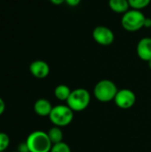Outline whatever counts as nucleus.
I'll return each instance as SVG.
<instances>
[{
  "label": "nucleus",
  "mask_w": 151,
  "mask_h": 152,
  "mask_svg": "<svg viewBox=\"0 0 151 152\" xmlns=\"http://www.w3.org/2000/svg\"><path fill=\"white\" fill-rule=\"evenodd\" d=\"M71 94V90L66 85H59L54 89V96L59 101H66L69 99Z\"/></svg>",
  "instance_id": "nucleus-12"
},
{
  "label": "nucleus",
  "mask_w": 151,
  "mask_h": 152,
  "mask_svg": "<svg viewBox=\"0 0 151 152\" xmlns=\"http://www.w3.org/2000/svg\"><path fill=\"white\" fill-rule=\"evenodd\" d=\"M50 152H71L69 146L66 142H59L56 144H53L52 146V149Z\"/></svg>",
  "instance_id": "nucleus-15"
},
{
  "label": "nucleus",
  "mask_w": 151,
  "mask_h": 152,
  "mask_svg": "<svg viewBox=\"0 0 151 152\" xmlns=\"http://www.w3.org/2000/svg\"><path fill=\"white\" fill-rule=\"evenodd\" d=\"M109 6L114 12L123 14L130 8L128 0H109Z\"/></svg>",
  "instance_id": "nucleus-11"
},
{
  "label": "nucleus",
  "mask_w": 151,
  "mask_h": 152,
  "mask_svg": "<svg viewBox=\"0 0 151 152\" xmlns=\"http://www.w3.org/2000/svg\"><path fill=\"white\" fill-rule=\"evenodd\" d=\"M114 102L118 108L122 110H127L135 104L136 95L132 90L125 88L117 92Z\"/></svg>",
  "instance_id": "nucleus-7"
},
{
  "label": "nucleus",
  "mask_w": 151,
  "mask_h": 152,
  "mask_svg": "<svg viewBox=\"0 0 151 152\" xmlns=\"http://www.w3.org/2000/svg\"><path fill=\"white\" fill-rule=\"evenodd\" d=\"M47 134L49 136L50 141L52 142L53 145L61 142L62 139H63V133L61 129V127L59 126H53L52 128H50L47 132Z\"/></svg>",
  "instance_id": "nucleus-13"
},
{
  "label": "nucleus",
  "mask_w": 151,
  "mask_h": 152,
  "mask_svg": "<svg viewBox=\"0 0 151 152\" xmlns=\"http://www.w3.org/2000/svg\"><path fill=\"white\" fill-rule=\"evenodd\" d=\"M150 2L151 0H128L130 8L139 11L146 8L150 4Z\"/></svg>",
  "instance_id": "nucleus-14"
},
{
  "label": "nucleus",
  "mask_w": 151,
  "mask_h": 152,
  "mask_svg": "<svg viewBox=\"0 0 151 152\" xmlns=\"http://www.w3.org/2000/svg\"><path fill=\"white\" fill-rule=\"evenodd\" d=\"M25 142L29 152H50L53 146L47 133L40 130L30 133Z\"/></svg>",
  "instance_id": "nucleus-1"
},
{
  "label": "nucleus",
  "mask_w": 151,
  "mask_h": 152,
  "mask_svg": "<svg viewBox=\"0 0 151 152\" xmlns=\"http://www.w3.org/2000/svg\"><path fill=\"white\" fill-rule=\"evenodd\" d=\"M81 0H65V3L69 6H77L80 4Z\"/></svg>",
  "instance_id": "nucleus-18"
},
{
  "label": "nucleus",
  "mask_w": 151,
  "mask_h": 152,
  "mask_svg": "<svg viewBox=\"0 0 151 152\" xmlns=\"http://www.w3.org/2000/svg\"><path fill=\"white\" fill-rule=\"evenodd\" d=\"M50 2L55 5H60L63 3H65V0H50Z\"/></svg>",
  "instance_id": "nucleus-21"
},
{
  "label": "nucleus",
  "mask_w": 151,
  "mask_h": 152,
  "mask_svg": "<svg viewBox=\"0 0 151 152\" xmlns=\"http://www.w3.org/2000/svg\"><path fill=\"white\" fill-rule=\"evenodd\" d=\"M91 95L85 88H77L71 91V94L67 100V105L76 112L85 110L90 104Z\"/></svg>",
  "instance_id": "nucleus-4"
},
{
  "label": "nucleus",
  "mask_w": 151,
  "mask_h": 152,
  "mask_svg": "<svg viewBox=\"0 0 151 152\" xmlns=\"http://www.w3.org/2000/svg\"><path fill=\"white\" fill-rule=\"evenodd\" d=\"M93 40L101 45H110L115 40V34L109 27L97 26L93 30Z\"/></svg>",
  "instance_id": "nucleus-6"
},
{
  "label": "nucleus",
  "mask_w": 151,
  "mask_h": 152,
  "mask_svg": "<svg viewBox=\"0 0 151 152\" xmlns=\"http://www.w3.org/2000/svg\"><path fill=\"white\" fill-rule=\"evenodd\" d=\"M10 145V138L5 133L0 132V152H4Z\"/></svg>",
  "instance_id": "nucleus-16"
},
{
  "label": "nucleus",
  "mask_w": 151,
  "mask_h": 152,
  "mask_svg": "<svg viewBox=\"0 0 151 152\" xmlns=\"http://www.w3.org/2000/svg\"><path fill=\"white\" fill-rule=\"evenodd\" d=\"M136 52L141 60L149 61L151 59V37L142 38L137 44Z\"/></svg>",
  "instance_id": "nucleus-9"
},
{
  "label": "nucleus",
  "mask_w": 151,
  "mask_h": 152,
  "mask_svg": "<svg viewBox=\"0 0 151 152\" xmlns=\"http://www.w3.org/2000/svg\"><path fill=\"white\" fill-rule=\"evenodd\" d=\"M151 27V18H147L144 22V28H150Z\"/></svg>",
  "instance_id": "nucleus-20"
},
{
  "label": "nucleus",
  "mask_w": 151,
  "mask_h": 152,
  "mask_svg": "<svg viewBox=\"0 0 151 152\" xmlns=\"http://www.w3.org/2000/svg\"><path fill=\"white\" fill-rule=\"evenodd\" d=\"M29 71L36 78L43 79L45 78L50 73V67L48 63L42 60H36L30 63Z\"/></svg>",
  "instance_id": "nucleus-8"
},
{
  "label": "nucleus",
  "mask_w": 151,
  "mask_h": 152,
  "mask_svg": "<svg viewBox=\"0 0 151 152\" xmlns=\"http://www.w3.org/2000/svg\"><path fill=\"white\" fill-rule=\"evenodd\" d=\"M4 110H5V102L3 100V98L0 97V116L4 114Z\"/></svg>",
  "instance_id": "nucleus-19"
},
{
  "label": "nucleus",
  "mask_w": 151,
  "mask_h": 152,
  "mask_svg": "<svg viewBox=\"0 0 151 152\" xmlns=\"http://www.w3.org/2000/svg\"><path fill=\"white\" fill-rule=\"evenodd\" d=\"M118 90L116 84L109 79H102L99 81L93 90L95 98L101 102H109L114 101Z\"/></svg>",
  "instance_id": "nucleus-3"
},
{
  "label": "nucleus",
  "mask_w": 151,
  "mask_h": 152,
  "mask_svg": "<svg viewBox=\"0 0 151 152\" xmlns=\"http://www.w3.org/2000/svg\"><path fill=\"white\" fill-rule=\"evenodd\" d=\"M148 64H149V67H150V69H151V59L148 61Z\"/></svg>",
  "instance_id": "nucleus-22"
},
{
  "label": "nucleus",
  "mask_w": 151,
  "mask_h": 152,
  "mask_svg": "<svg viewBox=\"0 0 151 152\" xmlns=\"http://www.w3.org/2000/svg\"><path fill=\"white\" fill-rule=\"evenodd\" d=\"M12 152H19L18 151H12Z\"/></svg>",
  "instance_id": "nucleus-23"
},
{
  "label": "nucleus",
  "mask_w": 151,
  "mask_h": 152,
  "mask_svg": "<svg viewBox=\"0 0 151 152\" xmlns=\"http://www.w3.org/2000/svg\"><path fill=\"white\" fill-rule=\"evenodd\" d=\"M18 151L19 152H29L28 148L26 144V142H22L18 146Z\"/></svg>",
  "instance_id": "nucleus-17"
},
{
  "label": "nucleus",
  "mask_w": 151,
  "mask_h": 152,
  "mask_svg": "<svg viewBox=\"0 0 151 152\" xmlns=\"http://www.w3.org/2000/svg\"><path fill=\"white\" fill-rule=\"evenodd\" d=\"M74 118V111L68 105H57L53 107L49 115L50 121L55 126L63 127L69 126Z\"/></svg>",
  "instance_id": "nucleus-5"
},
{
  "label": "nucleus",
  "mask_w": 151,
  "mask_h": 152,
  "mask_svg": "<svg viewBox=\"0 0 151 152\" xmlns=\"http://www.w3.org/2000/svg\"><path fill=\"white\" fill-rule=\"evenodd\" d=\"M146 16L142 11L129 9L121 18V25L124 29L129 32H135L144 27Z\"/></svg>",
  "instance_id": "nucleus-2"
},
{
  "label": "nucleus",
  "mask_w": 151,
  "mask_h": 152,
  "mask_svg": "<svg viewBox=\"0 0 151 152\" xmlns=\"http://www.w3.org/2000/svg\"><path fill=\"white\" fill-rule=\"evenodd\" d=\"M33 109L36 115L40 117H49L53 110V106L48 100L41 98L36 101Z\"/></svg>",
  "instance_id": "nucleus-10"
}]
</instances>
